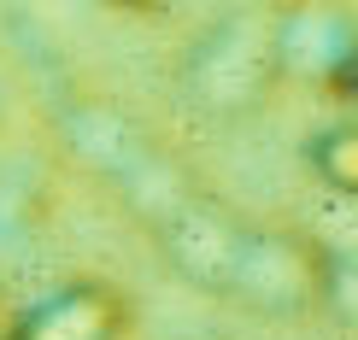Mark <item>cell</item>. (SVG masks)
<instances>
[{
    "label": "cell",
    "instance_id": "1",
    "mask_svg": "<svg viewBox=\"0 0 358 340\" xmlns=\"http://www.w3.org/2000/svg\"><path fill=\"white\" fill-rule=\"evenodd\" d=\"M147 235H153L159 258L188 288L212 293V300H229L241 311L300 317V311L323 305V270H329V258L306 235L259 223V217L200 194V182L188 194H176L147 223Z\"/></svg>",
    "mask_w": 358,
    "mask_h": 340
},
{
    "label": "cell",
    "instance_id": "2",
    "mask_svg": "<svg viewBox=\"0 0 358 340\" xmlns=\"http://www.w3.org/2000/svg\"><path fill=\"white\" fill-rule=\"evenodd\" d=\"M59 129H65V147L77 153V165L88 176H100L106 194H117V205H124L141 229L153 223L176 194H188V188H194V176L176 165L153 135H141L117 106L77 100V106L59 117Z\"/></svg>",
    "mask_w": 358,
    "mask_h": 340
},
{
    "label": "cell",
    "instance_id": "3",
    "mask_svg": "<svg viewBox=\"0 0 358 340\" xmlns=\"http://www.w3.org/2000/svg\"><path fill=\"white\" fill-rule=\"evenodd\" d=\"M276 88L329 100L358 94V0H276L264 6Z\"/></svg>",
    "mask_w": 358,
    "mask_h": 340
},
{
    "label": "cell",
    "instance_id": "4",
    "mask_svg": "<svg viewBox=\"0 0 358 340\" xmlns=\"http://www.w3.org/2000/svg\"><path fill=\"white\" fill-rule=\"evenodd\" d=\"M182 88L200 112L235 117L247 106H259L264 94L276 88V65H271V29H264V6L252 12H229L212 29L188 41L182 53Z\"/></svg>",
    "mask_w": 358,
    "mask_h": 340
},
{
    "label": "cell",
    "instance_id": "5",
    "mask_svg": "<svg viewBox=\"0 0 358 340\" xmlns=\"http://www.w3.org/2000/svg\"><path fill=\"white\" fill-rule=\"evenodd\" d=\"M129 300L100 276H71L48 293L18 305L6 323V340H124Z\"/></svg>",
    "mask_w": 358,
    "mask_h": 340
},
{
    "label": "cell",
    "instance_id": "6",
    "mask_svg": "<svg viewBox=\"0 0 358 340\" xmlns=\"http://www.w3.org/2000/svg\"><path fill=\"white\" fill-rule=\"evenodd\" d=\"M311 176L335 194H358V124L352 117L311 141Z\"/></svg>",
    "mask_w": 358,
    "mask_h": 340
},
{
    "label": "cell",
    "instance_id": "7",
    "mask_svg": "<svg viewBox=\"0 0 358 340\" xmlns=\"http://www.w3.org/2000/svg\"><path fill=\"white\" fill-rule=\"evenodd\" d=\"M24 253H29V200H24V188L0 182V293L18 282Z\"/></svg>",
    "mask_w": 358,
    "mask_h": 340
},
{
    "label": "cell",
    "instance_id": "8",
    "mask_svg": "<svg viewBox=\"0 0 358 340\" xmlns=\"http://www.w3.org/2000/svg\"><path fill=\"white\" fill-rule=\"evenodd\" d=\"M106 6H117V12H165L171 0H106Z\"/></svg>",
    "mask_w": 358,
    "mask_h": 340
}]
</instances>
